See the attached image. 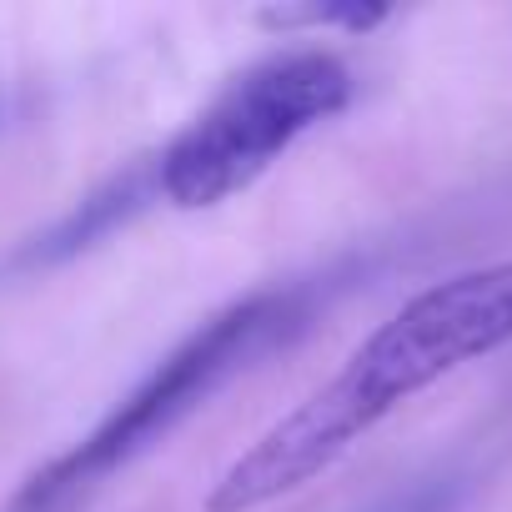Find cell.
<instances>
[{"instance_id":"6da1fadb","label":"cell","mask_w":512,"mask_h":512,"mask_svg":"<svg viewBox=\"0 0 512 512\" xmlns=\"http://www.w3.org/2000/svg\"><path fill=\"white\" fill-rule=\"evenodd\" d=\"M512 347V262L457 272L397 307L302 407L272 422L206 492V512L272 507L337 467L402 402Z\"/></svg>"},{"instance_id":"7a4b0ae2","label":"cell","mask_w":512,"mask_h":512,"mask_svg":"<svg viewBox=\"0 0 512 512\" xmlns=\"http://www.w3.org/2000/svg\"><path fill=\"white\" fill-rule=\"evenodd\" d=\"M342 272L256 287L181 337L81 442L41 462L0 512H86L131 462L161 447L191 412H201L231 377L251 372L277 347H292L337 297Z\"/></svg>"},{"instance_id":"3957f363","label":"cell","mask_w":512,"mask_h":512,"mask_svg":"<svg viewBox=\"0 0 512 512\" xmlns=\"http://www.w3.org/2000/svg\"><path fill=\"white\" fill-rule=\"evenodd\" d=\"M352 71L332 51H277L226 81L156 156V196L176 211H211L267 176L307 131L352 106Z\"/></svg>"},{"instance_id":"277c9868","label":"cell","mask_w":512,"mask_h":512,"mask_svg":"<svg viewBox=\"0 0 512 512\" xmlns=\"http://www.w3.org/2000/svg\"><path fill=\"white\" fill-rule=\"evenodd\" d=\"M387 21V6H362V0H302V6H267L256 11V26L297 36V31H347L362 36Z\"/></svg>"}]
</instances>
